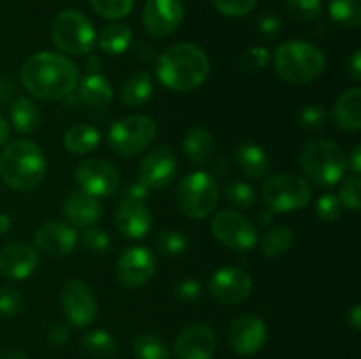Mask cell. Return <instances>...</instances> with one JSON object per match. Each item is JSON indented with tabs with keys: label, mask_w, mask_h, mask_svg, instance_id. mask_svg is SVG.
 I'll use <instances>...</instances> for the list:
<instances>
[{
	"label": "cell",
	"mask_w": 361,
	"mask_h": 359,
	"mask_svg": "<svg viewBox=\"0 0 361 359\" xmlns=\"http://www.w3.org/2000/svg\"><path fill=\"white\" fill-rule=\"evenodd\" d=\"M348 324L355 331H360L361 327V306L356 303L351 310L348 312Z\"/></svg>",
	"instance_id": "54"
},
{
	"label": "cell",
	"mask_w": 361,
	"mask_h": 359,
	"mask_svg": "<svg viewBox=\"0 0 361 359\" xmlns=\"http://www.w3.org/2000/svg\"><path fill=\"white\" fill-rule=\"evenodd\" d=\"M134 355L136 359H169V348L159 336L150 333L140 334L134 340Z\"/></svg>",
	"instance_id": "34"
},
{
	"label": "cell",
	"mask_w": 361,
	"mask_h": 359,
	"mask_svg": "<svg viewBox=\"0 0 361 359\" xmlns=\"http://www.w3.org/2000/svg\"><path fill=\"white\" fill-rule=\"evenodd\" d=\"M11 123L20 134H34L41 125V111L30 97H18L9 109Z\"/></svg>",
	"instance_id": "28"
},
{
	"label": "cell",
	"mask_w": 361,
	"mask_h": 359,
	"mask_svg": "<svg viewBox=\"0 0 361 359\" xmlns=\"http://www.w3.org/2000/svg\"><path fill=\"white\" fill-rule=\"evenodd\" d=\"M78 189L90 196L111 197L115 196L120 187V175L111 162L104 158H88L83 160L74 171Z\"/></svg>",
	"instance_id": "11"
},
{
	"label": "cell",
	"mask_w": 361,
	"mask_h": 359,
	"mask_svg": "<svg viewBox=\"0 0 361 359\" xmlns=\"http://www.w3.org/2000/svg\"><path fill=\"white\" fill-rule=\"evenodd\" d=\"M81 347L90 358L95 359H109L116 352V340L109 331L94 329L88 331L83 336Z\"/></svg>",
	"instance_id": "32"
},
{
	"label": "cell",
	"mask_w": 361,
	"mask_h": 359,
	"mask_svg": "<svg viewBox=\"0 0 361 359\" xmlns=\"http://www.w3.org/2000/svg\"><path fill=\"white\" fill-rule=\"evenodd\" d=\"M80 97L88 108L104 109L113 101V87L101 74H88L80 83Z\"/></svg>",
	"instance_id": "25"
},
{
	"label": "cell",
	"mask_w": 361,
	"mask_h": 359,
	"mask_svg": "<svg viewBox=\"0 0 361 359\" xmlns=\"http://www.w3.org/2000/svg\"><path fill=\"white\" fill-rule=\"evenodd\" d=\"M69 338V329H67L66 324H55V326L49 327L48 331V340L55 345H62L63 341H67Z\"/></svg>",
	"instance_id": "48"
},
{
	"label": "cell",
	"mask_w": 361,
	"mask_h": 359,
	"mask_svg": "<svg viewBox=\"0 0 361 359\" xmlns=\"http://www.w3.org/2000/svg\"><path fill=\"white\" fill-rule=\"evenodd\" d=\"M257 30L261 35L271 41V39L279 37L282 32V21L277 14L274 13H264L261 14L259 20H257Z\"/></svg>",
	"instance_id": "46"
},
{
	"label": "cell",
	"mask_w": 361,
	"mask_h": 359,
	"mask_svg": "<svg viewBox=\"0 0 361 359\" xmlns=\"http://www.w3.org/2000/svg\"><path fill=\"white\" fill-rule=\"evenodd\" d=\"M348 169H351L353 175H360L361 172V146L360 144H356V146L353 148L351 155L348 157Z\"/></svg>",
	"instance_id": "52"
},
{
	"label": "cell",
	"mask_w": 361,
	"mask_h": 359,
	"mask_svg": "<svg viewBox=\"0 0 361 359\" xmlns=\"http://www.w3.org/2000/svg\"><path fill=\"white\" fill-rule=\"evenodd\" d=\"M49 35L56 48L67 55H88L97 42L92 21L76 9L60 11L51 21Z\"/></svg>",
	"instance_id": "6"
},
{
	"label": "cell",
	"mask_w": 361,
	"mask_h": 359,
	"mask_svg": "<svg viewBox=\"0 0 361 359\" xmlns=\"http://www.w3.org/2000/svg\"><path fill=\"white\" fill-rule=\"evenodd\" d=\"M155 73L159 81L169 90L190 92L207 81L210 58L196 44H173L159 55Z\"/></svg>",
	"instance_id": "2"
},
{
	"label": "cell",
	"mask_w": 361,
	"mask_h": 359,
	"mask_svg": "<svg viewBox=\"0 0 361 359\" xmlns=\"http://www.w3.org/2000/svg\"><path fill=\"white\" fill-rule=\"evenodd\" d=\"M217 348L215 331L207 324H190L183 327L175 340L176 359H212Z\"/></svg>",
	"instance_id": "17"
},
{
	"label": "cell",
	"mask_w": 361,
	"mask_h": 359,
	"mask_svg": "<svg viewBox=\"0 0 361 359\" xmlns=\"http://www.w3.org/2000/svg\"><path fill=\"white\" fill-rule=\"evenodd\" d=\"M101 144V134L95 127L87 123L73 125L63 136V146L73 155H88L95 151Z\"/></svg>",
	"instance_id": "29"
},
{
	"label": "cell",
	"mask_w": 361,
	"mask_h": 359,
	"mask_svg": "<svg viewBox=\"0 0 361 359\" xmlns=\"http://www.w3.org/2000/svg\"><path fill=\"white\" fill-rule=\"evenodd\" d=\"M348 73H349V76H351L355 81L361 80V51H360V49H356V51L353 53L351 60H349Z\"/></svg>",
	"instance_id": "50"
},
{
	"label": "cell",
	"mask_w": 361,
	"mask_h": 359,
	"mask_svg": "<svg viewBox=\"0 0 361 359\" xmlns=\"http://www.w3.org/2000/svg\"><path fill=\"white\" fill-rule=\"evenodd\" d=\"M23 308V298L14 287L0 289V315L14 317Z\"/></svg>",
	"instance_id": "45"
},
{
	"label": "cell",
	"mask_w": 361,
	"mask_h": 359,
	"mask_svg": "<svg viewBox=\"0 0 361 359\" xmlns=\"http://www.w3.org/2000/svg\"><path fill=\"white\" fill-rule=\"evenodd\" d=\"M270 63V51L263 46H254L236 58V69L242 73H257Z\"/></svg>",
	"instance_id": "37"
},
{
	"label": "cell",
	"mask_w": 361,
	"mask_h": 359,
	"mask_svg": "<svg viewBox=\"0 0 361 359\" xmlns=\"http://www.w3.org/2000/svg\"><path fill=\"white\" fill-rule=\"evenodd\" d=\"M261 199L271 213H289L302 210L312 201V189L302 176L282 172L264 182Z\"/></svg>",
	"instance_id": "8"
},
{
	"label": "cell",
	"mask_w": 361,
	"mask_h": 359,
	"mask_svg": "<svg viewBox=\"0 0 361 359\" xmlns=\"http://www.w3.org/2000/svg\"><path fill=\"white\" fill-rule=\"evenodd\" d=\"M183 151L196 164H204L215 151V137L204 127H192L183 136Z\"/></svg>",
	"instance_id": "27"
},
{
	"label": "cell",
	"mask_w": 361,
	"mask_h": 359,
	"mask_svg": "<svg viewBox=\"0 0 361 359\" xmlns=\"http://www.w3.org/2000/svg\"><path fill=\"white\" fill-rule=\"evenodd\" d=\"M46 176V158L41 148L28 139L6 143L0 153V178L16 192L37 189Z\"/></svg>",
	"instance_id": "3"
},
{
	"label": "cell",
	"mask_w": 361,
	"mask_h": 359,
	"mask_svg": "<svg viewBox=\"0 0 361 359\" xmlns=\"http://www.w3.org/2000/svg\"><path fill=\"white\" fill-rule=\"evenodd\" d=\"M123 197H133V199H143V201H147V197H148V189H147V187L141 185L140 182H134V183H130V185H127L126 194H123Z\"/></svg>",
	"instance_id": "49"
},
{
	"label": "cell",
	"mask_w": 361,
	"mask_h": 359,
	"mask_svg": "<svg viewBox=\"0 0 361 359\" xmlns=\"http://www.w3.org/2000/svg\"><path fill=\"white\" fill-rule=\"evenodd\" d=\"M334 122L344 132H360L361 129V90L358 87L349 88L338 95L334 104Z\"/></svg>",
	"instance_id": "23"
},
{
	"label": "cell",
	"mask_w": 361,
	"mask_h": 359,
	"mask_svg": "<svg viewBox=\"0 0 361 359\" xmlns=\"http://www.w3.org/2000/svg\"><path fill=\"white\" fill-rule=\"evenodd\" d=\"M11 231V217L7 213H0V236Z\"/></svg>",
	"instance_id": "57"
},
{
	"label": "cell",
	"mask_w": 361,
	"mask_h": 359,
	"mask_svg": "<svg viewBox=\"0 0 361 359\" xmlns=\"http://www.w3.org/2000/svg\"><path fill=\"white\" fill-rule=\"evenodd\" d=\"M271 220H274V213H271L270 210L263 211V213H259V224L261 225H268Z\"/></svg>",
	"instance_id": "59"
},
{
	"label": "cell",
	"mask_w": 361,
	"mask_h": 359,
	"mask_svg": "<svg viewBox=\"0 0 361 359\" xmlns=\"http://www.w3.org/2000/svg\"><path fill=\"white\" fill-rule=\"evenodd\" d=\"M212 232L217 241L235 252H249L257 243L256 225L240 211H219L212 220Z\"/></svg>",
	"instance_id": "10"
},
{
	"label": "cell",
	"mask_w": 361,
	"mask_h": 359,
	"mask_svg": "<svg viewBox=\"0 0 361 359\" xmlns=\"http://www.w3.org/2000/svg\"><path fill=\"white\" fill-rule=\"evenodd\" d=\"M87 67H88V73H90V74H97L99 67H101V60H99L95 55H90V53H88Z\"/></svg>",
	"instance_id": "56"
},
{
	"label": "cell",
	"mask_w": 361,
	"mask_h": 359,
	"mask_svg": "<svg viewBox=\"0 0 361 359\" xmlns=\"http://www.w3.org/2000/svg\"><path fill=\"white\" fill-rule=\"evenodd\" d=\"M286 11L296 23H310L323 13V0H286Z\"/></svg>",
	"instance_id": "35"
},
{
	"label": "cell",
	"mask_w": 361,
	"mask_h": 359,
	"mask_svg": "<svg viewBox=\"0 0 361 359\" xmlns=\"http://www.w3.org/2000/svg\"><path fill=\"white\" fill-rule=\"evenodd\" d=\"M295 243V232L288 225H271L263 234L259 243L261 253L267 257H281L291 250Z\"/></svg>",
	"instance_id": "31"
},
{
	"label": "cell",
	"mask_w": 361,
	"mask_h": 359,
	"mask_svg": "<svg viewBox=\"0 0 361 359\" xmlns=\"http://www.w3.org/2000/svg\"><path fill=\"white\" fill-rule=\"evenodd\" d=\"M25 90L41 101H60L78 87L76 63L55 51H39L25 60L21 67Z\"/></svg>",
	"instance_id": "1"
},
{
	"label": "cell",
	"mask_w": 361,
	"mask_h": 359,
	"mask_svg": "<svg viewBox=\"0 0 361 359\" xmlns=\"http://www.w3.org/2000/svg\"><path fill=\"white\" fill-rule=\"evenodd\" d=\"M133 28L126 23H120V21H113V23L106 25L102 28L101 35H99L97 42L99 48L102 53H108V55H122L133 44Z\"/></svg>",
	"instance_id": "30"
},
{
	"label": "cell",
	"mask_w": 361,
	"mask_h": 359,
	"mask_svg": "<svg viewBox=\"0 0 361 359\" xmlns=\"http://www.w3.org/2000/svg\"><path fill=\"white\" fill-rule=\"evenodd\" d=\"M34 241L41 252L51 257H66L78 245V232L74 225L60 220H49L39 225L34 232Z\"/></svg>",
	"instance_id": "18"
},
{
	"label": "cell",
	"mask_w": 361,
	"mask_h": 359,
	"mask_svg": "<svg viewBox=\"0 0 361 359\" xmlns=\"http://www.w3.org/2000/svg\"><path fill=\"white\" fill-rule=\"evenodd\" d=\"M279 76L291 84H307L323 76L326 56L317 46L305 41L282 42L274 53Z\"/></svg>",
	"instance_id": "4"
},
{
	"label": "cell",
	"mask_w": 361,
	"mask_h": 359,
	"mask_svg": "<svg viewBox=\"0 0 361 359\" xmlns=\"http://www.w3.org/2000/svg\"><path fill=\"white\" fill-rule=\"evenodd\" d=\"M157 248L166 256H182L189 248V238L185 236V232L175 231V229L162 231L157 238Z\"/></svg>",
	"instance_id": "39"
},
{
	"label": "cell",
	"mask_w": 361,
	"mask_h": 359,
	"mask_svg": "<svg viewBox=\"0 0 361 359\" xmlns=\"http://www.w3.org/2000/svg\"><path fill=\"white\" fill-rule=\"evenodd\" d=\"M14 94V84L13 80L9 77H0V106L6 104Z\"/></svg>",
	"instance_id": "51"
},
{
	"label": "cell",
	"mask_w": 361,
	"mask_h": 359,
	"mask_svg": "<svg viewBox=\"0 0 361 359\" xmlns=\"http://www.w3.org/2000/svg\"><path fill=\"white\" fill-rule=\"evenodd\" d=\"M219 185L207 171H194L187 175L176 189V204L189 218H207L217 208Z\"/></svg>",
	"instance_id": "7"
},
{
	"label": "cell",
	"mask_w": 361,
	"mask_h": 359,
	"mask_svg": "<svg viewBox=\"0 0 361 359\" xmlns=\"http://www.w3.org/2000/svg\"><path fill=\"white\" fill-rule=\"evenodd\" d=\"M257 0H214L215 9L229 18L247 16L256 7Z\"/></svg>",
	"instance_id": "44"
},
{
	"label": "cell",
	"mask_w": 361,
	"mask_h": 359,
	"mask_svg": "<svg viewBox=\"0 0 361 359\" xmlns=\"http://www.w3.org/2000/svg\"><path fill=\"white\" fill-rule=\"evenodd\" d=\"M115 227L129 239L145 238L152 229V213L147 208V201L123 197L116 208Z\"/></svg>",
	"instance_id": "21"
},
{
	"label": "cell",
	"mask_w": 361,
	"mask_h": 359,
	"mask_svg": "<svg viewBox=\"0 0 361 359\" xmlns=\"http://www.w3.org/2000/svg\"><path fill=\"white\" fill-rule=\"evenodd\" d=\"M300 164L307 178L323 189L341 183L348 172V157L342 148L323 137H312L303 144Z\"/></svg>",
	"instance_id": "5"
},
{
	"label": "cell",
	"mask_w": 361,
	"mask_h": 359,
	"mask_svg": "<svg viewBox=\"0 0 361 359\" xmlns=\"http://www.w3.org/2000/svg\"><path fill=\"white\" fill-rule=\"evenodd\" d=\"M328 13L341 27L358 28L361 23V0H330Z\"/></svg>",
	"instance_id": "33"
},
{
	"label": "cell",
	"mask_w": 361,
	"mask_h": 359,
	"mask_svg": "<svg viewBox=\"0 0 361 359\" xmlns=\"http://www.w3.org/2000/svg\"><path fill=\"white\" fill-rule=\"evenodd\" d=\"M62 213L67 224L76 227H92L102 217V204L97 197L76 189L62 203Z\"/></svg>",
	"instance_id": "22"
},
{
	"label": "cell",
	"mask_w": 361,
	"mask_h": 359,
	"mask_svg": "<svg viewBox=\"0 0 361 359\" xmlns=\"http://www.w3.org/2000/svg\"><path fill=\"white\" fill-rule=\"evenodd\" d=\"M81 243H83V246L88 250V252L102 253L109 248L111 239H109L108 232L95 227V225H92V227L85 229V232L81 234Z\"/></svg>",
	"instance_id": "43"
},
{
	"label": "cell",
	"mask_w": 361,
	"mask_h": 359,
	"mask_svg": "<svg viewBox=\"0 0 361 359\" xmlns=\"http://www.w3.org/2000/svg\"><path fill=\"white\" fill-rule=\"evenodd\" d=\"M226 197L231 203V206L238 208V210H249L257 201L254 189L245 182L228 183V187H226Z\"/></svg>",
	"instance_id": "38"
},
{
	"label": "cell",
	"mask_w": 361,
	"mask_h": 359,
	"mask_svg": "<svg viewBox=\"0 0 361 359\" xmlns=\"http://www.w3.org/2000/svg\"><path fill=\"white\" fill-rule=\"evenodd\" d=\"M183 6L180 0H147L143 7V27L154 37H166L180 27Z\"/></svg>",
	"instance_id": "19"
},
{
	"label": "cell",
	"mask_w": 361,
	"mask_h": 359,
	"mask_svg": "<svg viewBox=\"0 0 361 359\" xmlns=\"http://www.w3.org/2000/svg\"><path fill=\"white\" fill-rule=\"evenodd\" d=\"M157 136V123L147 115L126 116L116 120L108 132V143L115 153L134 157L152 144Z\"/></svg>",
	"instance_id": "9"
},
{
	"label": "cell",
	"mask_w": 361,
	"mask_h": 359,
	"mask_svg": "<svg viewBox=\"0 0 361 359\" xmlns=\"http://www.w3.org/2000/svg\"><path fill=\"white\" fill-rule=\"evenodd\" d=\"M342 208L351 211H360L361 208V180L360 175H351L342 180L341 190L337 194Z\"/></svg>",
	"instance_id": "40"
},
{
	"label": "cell",
	"mask_w": 361,
	"mask_h": 359,
	"mask_svg": "<svg viewBox=\"0 0 361 359\" xmlns=\"http://www.w3.org/2000/svg\"><path fill=\"white\" fill-rule=\"evenodd\" d=\"M134 55L140 60H143V62H150L154 58V48L150 44H147V42L140 41L136 44V48H134Z\"/></svg>",
	"instance_id": "53"
},
{
	"label": "cell",
	"mask_w": 361,
	"mask_h": 359,
	"mask_svg": "<svg viewBox=\"0 0 361 359\" xmlns=\"http://www.w3.org/2000/svg\"><path fill=\"white\" fill-rule=\"evenodd\" d=\"M175 296L182 301H196L201 296V284L196 278H183L175 285Z\"/></svg>",
	"instance_id": "47"
},
{
	"label": "cell",
	"mask_w": 361,
	"mask_h": 359,
	"mask_svg": "<svg viewBox=\"0 0 361 359\" xmlns=\"http://www.w3.org/2000/svg\"><path fill=\"white\" fill-rule=\"evenodd\" d=\"M88 2L99 16L111 21L129 16L134 7V0H88Z\"/></svg>",
	"instance_id": "36"
},
{
	"label": "cell",
	"mask_w": 361,
	"mask_h": 359,
	"mask_svg": "<svg viewBox=\"0 0 361 359\" xmlns=\"http://www.w3.org/2000/svg\"><path fill=\"white\" fill-rule=\"evenodd\" d=\"M0 359H28V355L25 354V352L18 351V348H13V351H6L2 355H0Z\"/></svg>",
	"instance_id": "58"
},
{
	"label": "cell",
	"mask_w": 361,
	"mask_h": 359,
	"mask_svg": "<svg viewBox=\"0 0 361 359\" xmlns=\"http://www.w3.org/2000/svg\"><path fill=\"white\" fill-rule=\"evenodd\" d=\"M154 95V80L147 73H134L123 81L120 99L127 108H140L145 106Z\"/></svg>",
	"instance_id": "26"
},
{
	"label": "cell",
	"mask_w": 361,
	"mask_h": 359,
	"mask_svg": "<svg viewBox=\"0 0 361 359\" xmlns=\"http://www.w3.org/2000/svg\"><path fill=\"white\" fill-rule=\"evenodd\" d=\"M178 172V158L169 146H155L143 157L137 171V182L148 190L166 189Z\"/></svg>",
	"instance_id": "13"
},
{
	"label": "cell",
	"mask_w": 361,
	"mask_h": 359,
	"mask_svg": "<svg viewBox=\"0 0 361 359\" xmlns=\"http://www.w3.org/2000/svg\"><path fill=\"white\" fill-rule=\"evenodd\" d=\"M210 294L222 305H238L252 292V277L242 267H221L210 278Z\"/></svg>",
	"instance_id": "15"
},
{
	"label": "cell",
	"mask_w": 361,
	"mask_h": 359,
	"mask_svg": "<svg viewBox=\"0 0 361 359\" xmlns=\"http://www.w3.org/2000/svg\"><path fill=\"white\" fill-rule=\"evenodd\" d=\"M328 115L324 111L323 106L309 104L303 106L302 111L298 115V123L303 130H310V132H317L326 127Z\"/></svg>",
	"instance_id": "41"
},
{
	"label": "cell",
	"mask_w": 361,
	"mask_h": 359,
	"mask_svg": "<svg viewBox=\"0 0 361 359\" xmlns=\"http://www.w3.org/2000/svg\"><path fill=\"white\" fill-rule=\"evenodd\" d=\"M316 215L323 222H337L342 215V204L335 194H323L319 199L316 201Z\"/></svg>",
	"instance_id": "42"
},
{
	"label": "cell",
	"mask_w": 361,
	"mask_h": 359,
	"mask_svg": "<svg viewBox=\"0 0 361 359\" xmlns=\"http://www.w3.org/2000/svg\"><path fill=\"white\" fill-rule=\"evenodd\" d=\"M228 341L236 354L254 355L267 341V324L254 313H243L229 326Z\"/></svg>",
	"instance_id": "16"
},
{
	"label": "cell",
	"mask_w": 361,
	"mask_h": 359,
	"mask_svg": "<svg viewBox=\"0 0 361 359\" xmlns=\"http://www.w3.org/2000/svg\"><path fill=\"white\" fill-rule=\"evenodd\" d=\"M9 132H11L9 123H7V120L4 118V116H0V146L9 141Z\"/></svg>",
	"instance_id": "55"
},
{
	"label": "cell",
	"mask_w": 361,
	"mask_h": 359,
	"mask_svg": "<svg viewBox=\"0 0 361 359\" xmlns=\"http://www.w3.org/2000/svg\"><path fill=\"white\" fill-rule=\"evenodd\" d=\"M155 267V256L147 246H129L116 259L115 273L120 284L129 289H137L152 280Z\"/></svg>",
	"instance_id": "14"
},
{
	"label": "cell",
	"mask_w": 361,
	"mask_h": 359,
	"mask_svg": "<svg viewBox=\"0 0 361 359\" xmlns=\"http://www.w3.org/2000/svg\"><path fill=\"white\" fill-rule=\"evenodd\" d=\"M39 266V253L27 241H11L0 248V275L11 280H25Z\"/></svg>",
	"instance_id": "20"
},
{
	"label": "cell",
	"mask_w": 361,
	"mask_h": 359,
	"mask_svg": "<svg viewBox=\"0 0 361 359\" xmlns=\"http://www.w3.org/2000/svg\"><path fill=\"white\" fill-rule=\"evenodd\" d=\"M235 158L238 168L242 169L243 175L249 178H263L268 175L270 169V158L267 151L256 143H242L235 151Z\"/></svg>",
	"instance_id": "24"
},
{
	"label": "cell",
	"mask_w": 361,
	"mask_h": 359,
	"mask_svg": "<svg viewBox=\"0 0 361 359\" xmlns=\"http://www.w3.org/2000/svg\"><path fill=\"white\" fill-rule=\"evenodd\" d=\"M60 303L66 319L76 327H87L97 317V299L90 285L83 280H67L62 287Z\"/></svg>",
	"instance_id": "12"
}]
</instances>
